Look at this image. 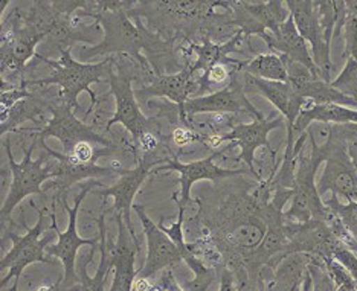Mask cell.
<instances>
[{"label": "cell", "mask_w": 357, "mask_h": 291, "mask_svg": "<svg viewBox=\"0 0 357 291\" xmlns=\"http://www.w3.org/2000/svg\"><path fill=\"white\" fill-rule=\"evenodd\" d=\"M314 123L327 125L357 124V110L337 106V104H313L308 101L303 109L301 115L298 116L294 130L287 133L286 150L294 148L298 137L304 134L307 128Z\"/></svg>", "instance_id": "ac0fdd59"}, {"label": "cell", "mask_w": 357, "mask_h": 291, "mask_svg": "<svg viewBox=\"0 0 357 291\" xmlns=\"http://www.w3.org/2000/svg\"><path fill=\"white\" fill-rule=\"evenodd\" d=\"M348 152H350V157L354 162V165H357V142L348 143Z\"/></svg>", "instance_id": "83f0119b"}, {"label": "cell", "mask_w": 357, "mask_h": 291, "mask_svg": "<svg viewBox=\"0 0 357 291\" xmlns=\"http://www.w3.org/2000/svg\"><path fill=\"white\" fill-rule=\"evenodd\" d=\"M135 291H183L181 284L176 281L173 269H167L159 273L156 282L150 284L149 279H136Z\"/></svg>", "instance_id": "7402d4cb"}, {"label": "cell", "mask_w": 357, "mask_h": 291, "mask_svg": "<svg viewBox=\"0 0 357 291\" xmlns=\"http://www.w3.org/2000/svg\"><path fill=\"white\" fill-rule=\"evenodd\" d=\"M235 145L232 142L223 145V147L214 151L213 155H209L205 159L200 160H194L191 164H182L178 157L169 160L167 166H162L159 169H172V171H177L181 174V192H177L176 196L173 197V200L177 203L178 207H185L188 203H192L191 198V188L194 183H197L200 180H213V182H218V180H225V179H231V177L235 175H245V174H250L252 173L249 171L246 168H238V169H231V168H220L214 164V160L217 157H220L223 152H226L228 150L234 148Z\"/></svg>", "instance_id": "8fae6325"}, {"label": "cell", "mask_w": 357, "mask_h": 291, "mask_svg": "<svg viewBox=\"0 0 357 291\" xmlns=\"http://www.w3.org/2000/svg\"><path fill=\"white\" fill-rule=\"evenodd\" d=\"M181 109L182 115H246L254 120L263 119L261 111L257 110L246 96L245 75L240 70L220 91L205 96H197L186 101Z\"/></svg>", "instance_id": "ba28073f"}, {"label": "cell", "mask_w": 357, "mask_h": 291, "mask_svg": "<svg viewBox=\"0 0 357 291\" xmlns=\"http://www.w3.org/2000/svg\"><path fill=\"white\" fill-rule=\"evenodd\" d=\"M56 291H81V284H77V285L70 287V288H61V287H59V290H56Z\"/></svg>", "instance_id": "f1b7e54d"}, {"label": "cell", "mask_w": 357, "mask_h": 291, "mask_svg": "<svg viewBox=\"0 0 357 291\" xmlns=\"http://www.w3.org/2000/svg\"><path fill=\"white\" fill-rule=\"evenodd\" d=\"M199 92V81L194 77L191 69V61L186 63L185 66L174 72V74H164L156 75L149 86L136 88L135 95L136 98H151V96H158V98H167L173 101L176 106H183V104L194 98Z\"/></svg>", "instance_id": "9a60e30c"}, {"label": "cell", "mask_w": 357, "mask_h": 291, "mask_svg": "<svg viewBox=\"0 0 357 291\" xmlns=\"http://www.w3.org/2000/svg\"><path fill=\"white\" fill-rule=\"evenodd\" d=\"M105 83L110 86V93L113 95L116 104L115 115L109 120L107 133L115 124L124 125L126 130L132 136L135 148L144 137H147L149 134L156 136V133H154V130H156V127H154V118H147L141 111L132 87V79L113 68Z\"/></svg>", "instance_id": "30bf717a"}, {"label": "cell", "mask_w": 357, "mask_h": 291, "mask_svg": "<svg viewBox=\"0 0 357 291\" xmlns=\"http://www.w3.org/2000/svg\"><path fill=\"white\" fill-rule=\"evenodd\" d=\"M95 186H104L102 182H96V180H91L87 182L83 188H81L79 194L75 197V205L69 206L68 205V198L60 200V203L63 205V207L66 209V212L69 215V223H68V229L64 232H60L59 228H56V205H59V200L55 197H52V205H51V220H52V228L56 230V238L59 241L54 242V244L46 247V255L54 256L56 260H60V262L64 267V279L63 282H60L61 288H70L77 284H81L79 274L77 273V265H75V260H77V252L79 247L83 246H91V255L87 258V264L92 261V258L95 256L96 250L100 249V241H101V235L95 237V238H81L78 235V229H77V220H78V212L79 207L83 205V200L86 198V196L91 192Z\"/></svg>", "instance_id": "277c9868"}, {"label": "cell", "mask_w": 357, "mask_h": 291, "mask_svg": "<svg viewBox=\"0 0 357 291\" xmlns=\"http://www.w3.org/2000/svg\"><path fill=\"white\" fill-rule=\"evenodd\" d=\"M243 75H245L246 88H252V91L261 93L267 101L272 102V106L278 110L280 115L286 119L287 133L294 130L296 119L301 115L308 101H305L303 96H299L290 83L259 79L246 74V72H243Z\"/></svg>", "instance_id": "2e32d148"}, {"label": "cell", "mask_w": 357, "mask_h": 291, "mask_svg": "<svg viewBox=\"0 0 357 291\" xmlns=\"http://www.w3.org/2000/svg\"><path fill=\"white\" fill-rule=\"evenodd\" d=\"M133 211L139 217L144 235L147 238V260L139 269L137 279H151L160 272L173 269L176 264L183 261L181 249L162 230L160 224L154 223L139 205H133Z\"/></svg>", "instance_id": "4fadbf2b"}, {"label": "cell", "mask_w": 357, "mask_h": 291, "mask_svg": "<svg viewBox=\"0 0 357 291\" xmlns=\"http://www.w3.org/2000/svg\"><path fill=\"white\" fill-rule=\"evenodd\" d=\"M331 132L347 143L357 142V124H340L331 125Z\"/></svg>", "instance_id": "d4e9b609"}, {"label": "cell", "mask_w": 357, "mask_h": 291, "mask_svg": "<svg viewBox=\"0 0 357 291\" xmlns=\"http://www.w3.org/2000/svg\"><path fill=\"white\" fill-rule=\"evenodd\" d=\"M218 291H237V281L234 273L226 267H222L220 270V290Z\"/></svg>", "instance_id": "484cf974"}, {"label": "cell", "mask_w": 357, "mask_h": 291, "mask_svg": "<svg viewBox=\"0 0 357 291\" xmlns=\"http://www.w3.org/2000/svg\"><path fill=\"white\" fill-rule=\"evenodd\" d=\"M286 3L290 15L294 17L298 32L303 36L305 42L310 45L313 60L316 68L319 70L321 78L324 81H327V83H331V43L328 42L321 28L314 2L313 0H289Z\"/></svg>", "instance_id": "7c38bea8"}, {"label": "cell", "mask_w": 357, "mask_h": 291, "mask_svg": "<svg viewBox=\"0 0 357 291\" xmlns=\"http://www.w3.org/2000/svg\"><path fill=\"white\" fill-rule=\"evenodd\" d=\"M345 6H347L348 17H354L357 20V0H350V2H345Z\"/></svg>", "instance_id": "4316f807"}, {"label": "cell", "mask_w": 357, "mask_h": 291, "mask_svg": "<svg viewBox=\"0 0 357 291\" xmlns=\"http://www.w3.org/2000/svg\"><path fill=\"white\" fill-rule=\"evenodd\" d=\"M40 145V134L36 137L34 142H32L25 151V157L17 164L14 160L13 151H11V134L8 133L3 136V147L6 150L8 156V165H10V171L13 173V182L10 186V191H8V196L3 201L2 212V224L5 226L6 221L10 220L13 211L23 198L29 196H45L43 183L46 180H52L55 177V169H54V159L43 151V155H40L38 159L32 160V152Z\"/></svg>", "instance_id": "3957f363"}, {"label": "cell", "mask_w": 357, "mask_h": 291, "mask_svg": "<svg viewBox=\"0 0 357 291\" xmlns=\"http://www.w3.org/2000/svg\"><path fill=\"white\" fill-rule=\"evenodd\" d=\"M316 142L321 145L326 162L321 179L316 183L319 196L322 197L324 194L331 192L337 197L347 198L348 203L357 201V168L348 152V143L331 132V125L328 136Z\"/></svg>", "instance_id": "52a82bcc"}, {"label": "cell", "mask_w": 357, "mask_h": 291, "mask_svg": "<svg viewBox=\"0 0 357 291\" xmlns=\"http://www.w3.org/2000/svg\"><path fill=\"white\" fill-rule=\"evenodd\" d=\"M47 214H50L47 207L40 209L37 224L34 228H28L25 235H17V233H14L11 230H2V241L5 242L6 238H10L13 241L11 250L6 255H3L2 262H0V270H8V273L2 279V290H5V287L10 284L11 279H14V285L10 291H17L22 273L29 264H56V261L46 256V247L51 246L56 230L52 228L50 235L40 239V235L43 233V224Z\"/></svg>", "instance_id": "5b68a950"}, {"label": "cell", "mask_w": 357, "mask_h": 291, "mask_svg": "<svg viewBox=\"0 0 357 291\" xmlns=\"http://www.w3.org/2000/svg\"><path fill=\"white\" fill-rule=\"evenodd\" d=\"M34 60L45 63L47 68H51V75L40 79H25L22 88L37 86V87H50L55 86L60 88L63 101L69 104L75 113L79 111L78 95L81 92H87L91 95V109L93 110L98 104L95 92H92L91 84L104 83L107 81L112 69L115 68V60L112 56H105L100 63H81L72 58L70 51H64L59 60H50L45 55L37 54Z\"/></svg>", "instance_id": "7a4b0ae2"}, {"label": "cell", "mask_w": 357, "mask_h": 291, "mask_svg": "<svg viewBox=\"0 0 357 291\" xmlns=\"http://www.w3.org/2000/svg\"><path fill=\"white\" fill-rule=\"evenodd\" d=\"M284 127H286V119H284L281 115H277V113H272V115H269L267 118L252 120V123L249 124L243 123V124L235 125L231 132L225 134L208 137V139H204V147L206 150L218 151L223 147L225 142L226 143L232 142L235 147L240 148V155L235 160L245 164L249 168V171L255 177L257 182H263L261 174L257 171L254 165L255 151L261 147L267 148L275 164V160H277V151L271 147L269 134L272 130H277V128H284Z\"/></svg>", "instance_id": "8992f818"}, {"label": "cell", "mask_w": 357, "mask_h": 291, "mask_svg": "<svg viewBox=\"0 0 357 291\" xmlns=\"http://www.w3.org/2000/svg\"><path fill=\"white\" fill-rule=\"evenodd\" d=\"M356 168H357V165H356Z\"/></svg>", "instance_id": "f546056e"}, {"label": "cell", "mask_w": 357, "mask_h": 291, "mask_svg": "<svg viewBox=\"0 0 357 291\" xmlns=\"http://www.w3.org/2000/svg\"><path fill=\"white\" fill-rule=\"evenodd\" d=\"M241 70L266 81H280V83H287L289 81L286 60H284L282 55L273 52L259 54L254 56L252 60L245 61Z\"/></svg>", "instance_id": "d6986e66"}, {"label": "cell", "mask_w": 357, "mask_h": 291, "mask_svg": "<svg viewBox=\"0 0 357 291\" xmlns=\"http://www.w3.org/2000/svg\"><path fill=\"white\" fill-rule=\"evenodd\" d=\"M118 239L115 244L107 242L109 267L115 270V278L109 291H133L139 270L135 269L136 255L139 253V241L136 233L127 228L123 215L116 214Z\"/></svg>", "instance_id": "5bb4252c"}, {"label": "cell", "mask_w": 357, "mask_h": 291, "mask_svg": "<svg viewBox=\"0 0 357 291\" xmlns=\"http://www.w3.org/2000/svg\"><path fill=\"white\" fill-rule=\"evenodd\" d=\"M331 260H335L342 265L344 269L351 274L353 279L357 282V255L353 252V250H350L344 244H340L335 250V253H333Z\"/></svg>", "instance_id": "cb8c5ba5"}, {"label": "cell", "mask_w": 357, "mask_h": 291, "mask_svg": "<svg viewBox=\"0 0 357 291\" xmlns=\"http://www.w3.org/2000/svg\"><path fill=\"white\" fill-rule=\"evenodd\" d=\"M331 86L340 93L357 100V61L353 58H347L345 68L331 81Z\"/></svg>", "instance_id": "44dd1931"}, {"label": "cell", "mask_w": 357, "mask_h": 291, "mask_svg": "<svg viewBox=\"0 0 357 291\" xmlns=\"http://www.w3.org/2000/svg\"><path fill=\"white\" fill-rule=\"evenodd\" d=\"M324 203L339 215L347 230L350 232V235L357 242V201H350V203L342 205L339 201V197L331 194V197L327 201H324Z\"/></svg>", "instance_id": "ffe728a7"}, {"label": "cell", "mask_w": 357, "mask_h": 291, "mask_svg": "<svg viewBox=\"0 0 357 291\" xmlns=\"http://www.w3.org/2000/svg\"><path fill=\"white\" fill-rule=\"evenodd\" d=\"M342 38L345 42V56L357 61V20L354 17H347Z\"/></svg>", "instance_id": "603a6c76"}, {"label": "cell", "mask_w": 357, "mask_h": 291, "mask_svg": "<svg viewBox=\"0 0 357 291\" xmlns=\"http://www.w3.org/2000/svg\"><path fill=\"white\" fill-rule=\"evenodd\" d=\"M264 43L273 54L282 55L284 58L289 61L303 64L308 70H312L316 77L321 78L319 70L314 64L310 47H308V43L298 32L291 15L282 23V25H280L277 34H271V32L267 34Z\"/></svg>", "instance_id": "e0dca14e"}, {"label": "cell", "mask_w": 357, "mask_h": 291, "mask_svg": "<svg viewBox=\"0 0 357 291\" xmlns=\"http://www.w3.org/2000/svg\"><path fill=\"white\" fill-rule=\"evenodd\" d=\"M51 110V123L38 134L42 139H46V137H55L56 141H60L64 151L63 155H72L79 143L86 142L100 145L102 148L113 147V145H115V142H113L107 134L100 133L96 128L84 123V120H79L75 115V111H72V107L63 101L61 96L52 104Z\"/></svg>", "instance_id": "9c48e42d"}, {"label": "cell", "mask_w": 357, "mask_h": 291, "mask_svg": "<svg viewBox=\"0 0 357 291\" xmlns=\"http://www.w3.org/2000/svg\"><path fill=\"white\" fill-rule=\"evenodd\" d=\"M133 2H87L78 17H91L102 29V40L92 47L81 51V60H91L101 55H132L136 60H145L141 54L147 45V29L141 19L130 17L128 10Z\"/></svg>", "instance_id": "6da1fadb"}]
</instances>
